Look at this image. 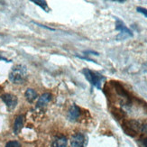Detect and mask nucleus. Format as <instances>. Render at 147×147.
I'll return each instance as SVG.
<instances>
[{
    "mask_svg": "<svg viewBox=\"0 0 147 147\" xmlns=\"http://www.w3.org/2000/svg\"><path fill=\"white\" fill-rule=\"evenodd\" d=\"M8 78L14 84H22L27 78V68L22 64L16 65L12 68Z\"/></svg>",
    "mask_w": 147,
    "mask_h": 147,
    "instance_id": "1",
    "label": "nucleus"
},
{
    "mask_svg": "<svg viewBox=\"0 0 147 147\" xmlns=\"http://www.w3.org/2000/svg\"><path fill=\"white\" fill-rule=\"evenodd\" d=\"M24 117L23 115L18 116L16 120H15V124H14V133L16 135H18L19 132H20L24 126Z\"/></svg>",
    "mask_w": 147,
    "mask_h": 147,
    "instance_id": "9",
    "label": "nucleus"
},
{
    "mask_svg": "<svg viewBox=\"0 0 147 147\" xmlns=\"http://www.w3.org/2000/svg\"><path fill=\"white\" fill-rule=\"evenodd\" d=\"M0 60H4V61H5L6 62H10L9 61H7V60H6V59H5V58H3V57H0Z\"/></svg>",
    "mask_w": 147,
    "mask_h": 147,
    "instance_id": "16",
    "label": "nucleus"
},
{
    "mask_svg": "<svg viewBox=\"0 0 147 147\" xmlns=\"http://www.w3.org/2000/svg\"><path fill=\"white\" fill-rule=\"evenodd\" d=\"M52 99V95L50 93H44L42 94L41 97L38 98V101H37V107H45L46 105H48V103L51 101Z\"/></svg>",
    "mask_w": 147,
    "mask_h": 147,
    "instance_id": "8",
    "label": "nucleus"
},
{
    "mask_svg": "<svg viewBox=\"0 0 147 147\" xmlns=\"http://www.w3.org/2000/svg\"><path fill=\"white\" fill-rule=\"evenodd\" d=\"M25 98H26V100L28 102H30V103H32V102H34L37 98H38V94L37 92L34 90V89L33 88H28L26 91H25Z\"/></svg>",
    "mask_w": 147,
    "mask_h": 147,
    "instance_id": "11",
    "label": "nucleus"
},
{
    "mask_svg": "<svg viewBox=\"0 0 147 147\" xmlns=\"http://www.w3.org/2000/svg\"><path fill=\"white\" fill-rule=\"evenodd\" d=\"M52 147H68V141L67 138L64 136L56 137L53 142Z\"/></svg>",
    "mask_w": 147,
    "mask_h": 147,
    "instance_id": "10",
    "label": "nucleus"
},
{
    "mask_svg": "<svg viewBox=\"0 0 147 147\" xmlns=\"http://www.w3.org/2000/svg\"><path fill=\"white\" fill-rule=\"evenodd\" d=\"M144 147H147V138L144 139Z\"/></svg>",
    "mask_w": 147,
    "mask_h": 147,
    "instance_id": "15",
    "label": "nucleus"
},
{
    "mask_svg": "<svg viewBox=\"0 0 147 147\" xmlns=\"http://www.w3.org/2000/svg\"><path fill=\"white\" fill-rule=\"evenodd\" d=\"M116 30L119 31L120 34L117 36V39H125L126 37H133L134 36V34L133 32L129 29L127 28V26L125 24V23L123 21H121L120 19L117 18L116 17Z\"/></svg>",
    "mask_w": 147,
    "mask_h": 147,
    "instance_id": "4",
    "label": "nucleus"
},
{
    "mask_svg": "<svg viewBox=\"0 0 147 147\" xmlns=\"http://www.w3.org/2000/svg\"><path fill=\"white\" fill-rule=\"evenodd\" d=\"M1 99L3 100V102L5 104V106L7 107L9 110H13L17 106V102H18L17 98L12 94H9V93L3 94L1 96Z\"/></svg>",
    "mask_w": 147,
    "mask_h": 147,
    "instance_id": "6",
    "label": "nucleus"
},
{
    "mask_svg": "<svg viewBox=\"0 0 147 147\" xmlns=\"http://www.w3.org/2000/svg\"><path fill=\"white\" fill-rule=\"evenodd\" d=\"M142 128L141 125L136 120H129L123 125V129L127 136H130L132 137L136 136L137 135L138 131Z\"/></svg>",
    "mask_w": 147,
    "mask_h": 147,
    "instance_id": "3",
    "label": "nucleus"
},
{
    "mask_svg": "<svg viewBox=\"0 0 147 147\" xmlns=\"http://www.w3.org/2000/svg\"><path fill=\"white\" fill-rule=\"evenodd\" d=\"M88 144V139L85 135L81 133H77L71 139V147H86Z\"/></svg>",
    "mask_w": 147,
    "mask_h": 147,
    "instance_id": "5",
    "label": "nucleus"
},
{
    "mask_svg": "<svg viewBox=\"0 0 147 147\" xmlns=\"http://www.w3.org/2000/svg\"><path fill=\"white\" fill-rule=\"evenodd\" d=\"M136 11L138 13H141V14H143L147 18V9L146 8H144V7H142V6H137Z\"/></svg>",
    "mask_w": 147,
    "mask_h": 147,
    "instance_id": "14",
    "label": "nucleus"
},
{
    "mask_svg": "<svg viewBox=\"0 0 147 147\" xmlns=\"http://www.w3.org/2000/svg\"><path fill=\"white\" fill-rule=\"evenodd\" d=\"M82 72L92 86H94L95 88H97L98 89H101V83L103 80H105L104 76H102L98 72L92 71L88 69H84L82 71Z\"/></svg>",
    "mask_w": 147,
    "mask_h": 147,
    "instance_id": "2",
    "label": "nucleus"
},
{
    "mask_svg": "<svg viewBox=\"0 0 147 147\" xmlns=\"http://www.w3.org/2000/svg\"><path fill=\"white\" fill-rule=\"evenodd\" d=\"M5 147H21V144L18 141H9L5 144Z\"/></svg>",
    "mask_w": 147,
    "mask_h": 147,
    "instance_id": "13",
    "label": "nucleus"
},
{
    "mask_svg": "<svg viewBox=\"0 0 147 147\" xmlns=\"http://www.w3.org/2000/svg\"><path fill=\"white\" fill-rule=\"evenodd\" d=\"M80 116V109L76 105H72L68 111V118L69 121H76Z\"/></svg>",
    "mask_w": 147,
    "mask_h": 147,
    "instance_id": "7",
    "label": "nucleus"
},
{
    "mask_svg": "<svg viewBox=\"0 0 147 147\" xmlns=\"http://www.w3.org/2000/svg\"><path fill=\"white\" fill-rule=\"evenodd\" d=\"M32 2L34 3V4L37 5L41 6V7H42L43 10H45L46 12H48L49 7H48V5H47L46 1H40V0H32Z\"/></svg>",
    "mask_w": 147,
    "mask_h": 147,
    "instance_id": "12",
    "label": "nucleus"
}]
</instances>
